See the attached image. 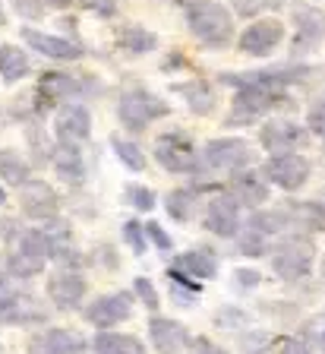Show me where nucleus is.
<instances>
[{
    "label": "nucleus",
    "mask_w": 325,
    "mask_h": 354,
    "mask_svg": "<svg viewBox=\"0 0 325 354\" xmlns=\"http://www.w3.org/2000/svg\"><path fill=\"white\" fill-rule=\"evenodd\" d=\"M98 80H92V76H73V73H57V70H51V73H41L38 76V88L35 95L45 98L48 104H70V98H86V92H98Z\"/></svg>",
    "instance_id": "nucleus-8"
},
{
    "label": "nucleus",
    "mask_w": 325,
    "mask_h": 354,
    "mask_svg": "<svg viewBox=\"0 0 325 354\" xmlns=\"http://www.w3.org/2000/svg\"><path fill=\"white\" fill-rule=\"evenodd\" d=\"M148 339H152L158 354H184L186 348H193V342H196L184 323L168 319V317L148 319Z\"/></svg>",
    "instance_id": "nucleus-16"
},
{
    "label": "nucleus",
    "mask_w": 325,
    "mask_h": 354,
    "mask_svg": "<svg viewBox=\"0 0 325 354\" xmlns=\"http://www.w3.org/2000/svg\"><path fill=\"white\" fill-rule=\"evenodd\" d=\"M174 3H180V7L190 13V10H199V7H206V3H212V0H174Z\"/></svg>",
    "instance_id": "nucleus-47"
},
{
    "label": "nucleus",
    "mask_w": 325,
    "mask_h": 354,
    "mask_svg": "<svg viewBox=\"0 0 325 354\" xmlns=\"http://www.w3.org/2000/svg\"><path fill=\"white\" fill-rule=\"evenodd\" d=\"M155 158L164 171L170 174H193L199 168V152L193 146V140L180 130H168L155 140Z\"/></svg>",
    "instance_id": "nucleus-6"
},
{
    "label": "nucleus",
    "mask_w": 325,
    "mask_h": 354,
    "mask_svg": "<svg viewBox=\"0 0 325 354\" xmlns=\"http://www.w3.org/2000/svg\"><path fill=\"white\" fill-rule=\"evenodd\" d=\"M202 162L208 171H221V174H240L253 162V149L246 140L221 136V140H208L202 149Z\"/></svg>",
    "instance_id": "nucleus-7"
},
{
    "label": "nucleus",
    "mask_w": 325,
    "mask_h": 354,
    "mask_svg": "<svg viewBox=\"0 0 325 354\" xmlns=\"http://www.w3.org/2000/svg\"><path fill=\"white\" fill-rule=\"evenodd\" d=\"M215 326H221V329H240V326H246V313L237 307H221L215 313Z\"/></svg>",
    "instance_id": "nucleus-39"
},
{
    "label": "nucleus",
    "mask_w": 325,
    "mask_h": 354,
    "mask_svg": "<svg viewBox=\"0 0 325 354\" xmlns=\"http://www.w3.org/2000/svg\"><path fill=\"white\" fill-rule=\"evenodd\" d=\"M19 209L29 221H57L60 215V196L45 180H29L19 190Z\"/></svg>",
    "instance_id": "nucleus-12"
},
{
    "label": "nucleus",
    "mask_w": 325,
    "mask_h": 354,
    "mask_svg": "<svg viewBox=\"0 0 325 354\" xmlns=\"http://www.w3.org/2000/svg\"><path fill=\"white\" fill-rule=\"evenodd\" d=\"M45 234H48V243H51V259H57L63 266L79 263V250H76L73 231L67 228V221H51V228Z\"/></svg>",
    "instance_id": "nucleus-28"
},
{
    "label": "nucleus",
    "mask_w": 325,
    "mask_h": 354,
    "mask_svg": "<svg viewBox=\"0 0 325 354\" xmlns=\"http://www.w3.org/2000/svg\"><path fill=\"white\" fill-rule=\"evenodd\" d=\"M45 7H54V10H70L73 7V0H41Z\"/></svg>",
    "instance_id": "nucleus-48"
},
{
    "label": "nucleus",
    "mask_w": 325,
    "mask_h": 354,
    "mask_svg": "<svg viewBox=\"0 0 325 354\" xmlns=\"http://www.w3.org/2000/svg\"><path fill=\"white\" fill-rule=\"evenodd\" d=\"M26 136H29V146H32V162L35 165H45L48 158H54V149L57 146H51L48 142V136H45V130L38 124H29V130H26Z\"/></svg>",
    "instance_id": "nucleus-35"
},
{
    "label": "nucleus",
    "mask_w": 325,
    "mask_h": 354,
    "mask_svg": "<svg viewBox=\"0 0 325 354\" xmlns=\"http://www.w3.org/2000/svg\"><path fill=\"white\" fill-rule=\"evenodd\" d=\"M51 259V243L41 228H23L3 250V269L13 279H32Z\"/></svg>",
    "instance_id": "nucleus-1"
},
{
    "label": "nucleus",
    "mask_w": 325,
    "mask_h": 354,
    "mask_svg": "<svg viewBox=\"0 0 325 354\" xmlns=\"http://www.w3.org/2000/svg\"><path fill=\"white\" fill-rule=\"evenodd\" d=\"M174 92L184 95V102L190 104L193 114H199V118H212L215 108H218V95H215V88L208 86L206 80H190V82H177Z\"/></svg>",
    "instance_id": "nucleus-24"
},
{
    "label": "nucleus",
    "mask_w": 325,
    "mask_h": 354,
    "mask_svg": "<svg viewBox=\"0 0 325 354\" xmlns=\"http://www.w3.org/2000/svg\"><path fill=\"white\" fill-rule=\"evenodd\" d=\"M319 104H325V92H322V95H319Z\"/></svg>",
    "instance_id": "nucleus-51"
},
{
    "label": "nucleus",
    "mask_w": 325,
    "mask_h": 354,
    "mask_svg": "<svg viewBox=\"0 0 325 354\" xmlns=\"http://www.w3.org/2000/svg\"><path fill=\"white\" fill-rule=\"evenodd\" d=\"M230 7H234L237 16H244V19H259L262 13L281 10L284 0H230Z\"/></svg>",
    "instance_id": "nucleus-34"
},
{
    "label": "nucleus",
    "mask_w": 325,
    "mask_h": 354,
    "mask_svg": "<svg viewBox=\"0 0 325 354\" xmlns=\"http://www.w3.org/2000/svg\"><path fill=\"white\" fill-rule=\"evenodd\" d=\"M54 136L57 142H73V146H82L89 142L92 136V114L86 104H60L57 114H54Z\"/></svg>",
    "instance_id": "nucleus-14"
},
{
    "label": "nucleus",
    "mask_w": 325,
    "mask_h": 354,
    "mask_svg": "<svg viewBox=\"0 0 325 354\" xmlns=\"http://www.w3.org/2000/svg\"><path fill=\"white\" fill-rule=\"evenodd\" d=\"M32 73V64H29V54L19 48V44H10L3 41L0 44V80L13 86V82L26 80Z\"/></svg>",
    "instance_id": "nucleus-25"
},
{
    "label": "nucleus",
    "mask_w": 325,
    "mask_h": 354,
    "mask_svg": "<svg viewBox=\"0 0 325 354\" xmlns=\"http://www.w3.org/2000/svg\"><path fill=\"white\" fill-rule=\"evenodd\" d=\"M79 3L86 10H92L95 16H101V19H114L120 7V0H79Z\"/></svg>",
    "instance_id": "nucleus-40"
},
{
    "label": "nucleus",
    "mask_w": 325,
    "mask_h": 354,
    "mask_svg": "<svg viewBox=\"0 0 325 354\" xmlns=\"http://www.w3.org/2000/svg\"><path fill=\"white\" fill-rule=\"evenodd\" d=\"M268 342H272V335L268 332H250V335H244V351L246 354H262L268 348Z\"/></svg>",
    "instance_id": "nucleus-43"
},
{
    "label": "nucleus",
    "mask_w": 325,
    "mask_h": 354,
    "mask_svg": "<svg viewBox=\"0 0 325 354\" xmlns=\"http://www.w3.org/2000/svg\"><path fill=\"white\" fill-rule=\"evenodd\" d=\"M117 48L126 54H148L158 48V35L155 32H148L146 26H139V22H126V26H120L117 29Z\"/></svg>",
    "instance_id": "nucleus-26"
},
{
    "label": "nucleus",
    "mask_w": 325,
    "mask_h": 354,
    "mask_svg": "<svg viewBox=\"0 0 325 354\" xmlns=\"http://www.w3.org/2000/svg\"><path fill=\"white\" fill-rule=\"evenodd\" d=\"M29 174H32V168L23 155L13 152V149H0V180H7L10 187L23 190L29 184Z\"/></svg>",
    "instance_id": "nucleus-30"
},
{
    "label": "nucleus",
    "mask_w": 325,
    "mask_h": 354,
    "mask_svg": "<svg viewBox=\"0 0 325 354\" xmlns=\"http://www.w3.org/2000/svg\"><path fill=\"white\" fill-rule=\"evenodd\" d=\"M310 171H313L310 158H303L300 152H288V155H272L266 162V168H262V174H266L268 184L294 193L310 180Z\"/></svg>",
    "instance_id": "nucleus-9"
},
{
    "label": "nucleus",
    "mask_w": 325,
    "mask_h": 354,
    "mask_svg": "<svg viewBox=\"0 0 325 354\" xmlns=\"http://www.w3.org/2000/svg\"><path fill=\"white\" fill-rule=\"evenodd\" d=\"M146 225H142V221H126L124 225V241L130 243V247H133V253L136 257H142V253H146Z\"/></svg>",
    "instance_id": "nucleus-37"
},
{
    "label": "nucleus",
    "mask_w": 325,
    "mask_h": 354,
    "mask_svg": "<svg viewBox=\"0 0 325 354\" xmlns=\"http://www.w3.org/2000/svg\"><path fill=\"white\" fill-rule=\"evenodd\" d=\"M86 345H89V342L82 339L79 332L51 326V329L38 332V335L29 339V354H82Z\"/></svg>",
    "instance_id": "nucleus-20"
},
{
    "label": "nucleus",
    "mask_w": 325,
    "mask_h": 354,
    "mask_svg": "<svg viewBox=\"0 0 325 354\" xmlns=\"http://www.w3.org/2000/svg\"><path fill=\"white\" fill-rule=\"evenodd\" d=\"M48 307L35 295L10 291L7 297H0V326H38L48 323Z\"/></svg>",
    "instance_id": "nucleus-11"
},
{
    "label": "nucleus",
    "mask_w": 325,
    "mask_h": 354,
    "mask_svg": "<svg viewBox=\"0 0 325 354\" xmlns=\"http://www.w3.org/2000/svg\"><path fill=\"white\" fill-rule=\"evenodd\" d=\"M51 165H54V171L67 180V184H82V180H86V158H82V146H73V142H57Z\"/></svg>",
    "instance_id": "nucleus-23"
},
{
    "label": "nucleus",
    "mask_w": 325,
    "mask_h": 354,
    "mask_svg": "<svg viewBox=\"0 0 325 354\" xmlns=\"http://www.w3.org/2000/svg\"><path fill=\"white\" fill-rule=\"evenodd\" d=\"M202 225L218 237H237L240 234V203L234 196H224V193L212 196L206 215H202Z\"/></svg>",
    "instance_id": "nucleus-17"
},
{
    "label": "nucleus",
    "mask_w": 325,
    "mask_h": 354,
    "mask_svg": "<svg viewBox=\"0 0 325 354\" xmlns=\"http://www.w3.org/2000/svg\"><path fill=\"white\" fill-rule=\"evenodd\" d=\"M284 41V22L281 19H259L253 26H246L237 38V48L250 57H268L275 54V48Z\"/></svg>",
    "instance_id": "nucleus-13"
},
{
    "label": "nucleus",
    "mask_w": 325,
    "mask_h": 354,
    "mask_svg": "<svg viewBox=\"0 0 325 354\" xmlns=\"http://www.w3.org/2000/svg\"><path fill=\"white\" fill-rule=\"evenodd\" d=\"M23 41L29 44V48H35L38 54H45V57L60 60V64H73V60H82V54H86V48H82L79 41L48 35V32L32 29V26H23Z\"/></svg>",
    "instance_id": "nucleus-18"
},
{
    "label": "nucleus",
    "mask_w": 325,
    "mask_h": 354,
    "mask_svg": "<svg viewBox=\"0 0 325 354\" xmlns=\"http://www.w3.org/2000/svg\"><path fill=\"white\" fill-rule=\"evenodd\" d=\"M174 269H180L184 275H190L193 281H206L218 275V257H215L208 247H196V250H186L174 259Z\"/></svg>",
    "instance_id": "nucleus-22"
},
{
    "label": "nucleus",
    "mask_w": 325,
    "mask_h": 354,
    "mask_svg": "<svg viewBox=\"0 0 325 354\" xmlns=\"http://www.w3.org/2000/svg\"><path fill=\"white\" fill-rule=\"evenodd\" d=\"M133 317V295L130 291H114V295H101L86 307V319L98 326V332H111L114 326L126 323Z\"/></svg>",
    "instance_id": "nucleus-10"
},
{
    "label": "nucleus",
    "mask_w": 325,
    "mask_h": 354,
    "mask_svg": "<svg viewBox=\"0 0 325 354\" xmlns=\"http://www.w3.org/2000/svg\"><path fill=\"white\" fill-rule=\"evenodd\" d=\"M230 196L240 203V206L259 209L268 203V180L266 174L259 171H240V174H230Z\"/></svg>",
    "instance_id": "nucleus-21"
},
{
    "label": "nucleus",
    "mask_w": 325,
    "mask_h": 354,
    "mask_svg": "<svg viewBox=\"0 0 325 354\" xmlns=\"http://www.w3.org/2000/svg\"><path fill=\"white\" fill-rule=\"evenodd\" d=\"M124 196H126V203L133 209H139V212H152L155 209V203H158V196L148 187H142V184H126L124 187Z\"/></svg>",
    "instance_id": "nucleus-36"
},
{
    "label": "nucleus",
    "mask_w": 325,
    "mask_h": 354,
    "mask_svg": "<svg viewBox=\"0 0 325 354\" xmlns=\"http://www.w3.org/2000/svg\"><path fill=\"white\" fill-rule=\"evenodd\" d=\"M196 203H199V193L196 190H170L164 199V209L174 221H190L196 212Z\"/></svg>",
    "instance_id": "nucleus-31"
},
{
    "label": "nucleus",
    "mask_w": 325,
    "mask_h": 354,
    "mask_svg": "<svg viewBox=\"0 0 325 354\" xmlns=\"http://www.w3.org/2000/svg\"><path fill=\"white\" fill-rule=\"evenodd\" d=\"M234 281H237V288L250 291V288L259 285V272H256V269H237V272H234Z\"/></svg>",
    "instance_id": "nucleus-44"
},
{
    "label": "nucleus",
    "mask_w": 325,
    "mask_h": 354,
    "mask_svg": "<svg viewBox=\"0 0 325 354\" xmlns=\"http://www.w3.org/2000/svg\"><path fill=\"white\" fill-rule=\"evenodd\" d=\"M313 259H316V247L310 237H284L272 253V269L284 281H300L313 272Z\"/></svg>",
    "instance_id": "nucleus-5"
},
{
    "label": "nucleus",
    "mask_w": 325,
    "mask_h": 354,
    "mask_svg": "<svg viewBox=\"0 0 325 354\" xmlns=\"http://www.w3.org/2000/svg\"><path fill=\"white\" fill-rule=\"evenodd\" d=\"M186 26L196 38H199L206 48H215V51H224L234 44V16H230L228 7L221 3H206L199 10H190L186 13Z\"/></svg>",
    "instance_id": "nucleus-2"
},
{
    "label": "nucleus",
    "mask_w": 325,
    "mask_h": 354,
    "mask_svg": "<svg viewBox=\"0 0 325 354\" xmlns=\"http://www.w3.org/2000/svg\"><path fill=\"white\" fill-rule=\"evenodd\" d=\"M133 295L139 297V301L146 304V307L152 310V313H155V310H158V304H161V301H158V288L152 285V281H148L146 275H139V279L133 281Z\"/></svg>",
    "instance_id": "nucleus-38"
},
{
    "label": "nucleus",
    "mask_w": 325,
    "mask_h": 354,
    "mask_svg": "<svg viewBox=\"0 0 325 354\" xmlns=\"http://www.w3.org/2000/svg\"><path fill=\"white\" fill-rule=\"evenodd\" d=\"M111 146H114V155L120 158V165L130 171H146V155H142V149L136 146L133 140H126V136H111Z\"/></svg>",
    "instance_id": "nucleus-32"
},
{
    "label": "nucleus",
    "mask_w": 325,
    "mask_h": 354,
    "mask_svg": "<svg viewBox=\"0 0 325 354\" xmlns=\"http://www.w3.org/2000/svg\"><path fill=\"white\" fill-rule=\"evenodd\" d=\"M0 127H3V118H0Z\"/></svg>",
    "instance_id": "nucleus-52"
},
{
    "label": "nucleus",
    "mask_w": 325,
    "mask_h": 354,
    "mask_svg": "<svg viewBox=\"0 0 325 354\" xmlns=\"http://www.w3.org/2000/svg\"><path fill=\"white\" fill-rule=\"evenodd\" d=\"M278 351H281V354H313L310 345H306L303 339H284V342L278 345Z\"/></svg>",
    "instance_id": "nucleus-45"
},
{
    "label": "nucleus",
    "mask_w": 325,
    "mask_h": 354,
    "mask_svg": "<svg viewBox=\"0 0 325 354\" xmlns=\"http://www.w3.org/2000/svg\"><path fill=\"white\" fill-rule=\"evenodd\" d=\"M3 203H7V190H3V187H0V206H3Z\"/></svg>",
    "instance_id": "nucleus-49"
},
{
    "label": "nucleus",
    "mask_w": 325,
    "mask_h": 354,
    "mask_svg": "<svg viewBox=\"0 0 325 354\" xmlns=\"http://www.w3.org/2000/svg\"><path fill=\"white\" fill-rule=\"evenodd\" d=\"M193 354H228L224 348H218V345H212L208 339H196L193 342Z\"/></svg>",
    "instance_id": "nucleus-46"
},
{
    "label": "nucleus",
    "mask_w": 325,
    "mask_h": 354,
    "mask_svg": "<svg viewBox=\"0 0 325 354\" xmlns=\"http://www.w3.org/2000/svg\"><path fill=\"white\" fill-rule=\"evenodd\" d=\"M237 253H244V257H266L268 253V237L262 234V231H256V228H250L246 225L240 234H237Z\"/></svg>",
    "instance_id": "nucleus-33"
},
{
    "label": "nucleus",
    "mask_w": 325,
    "mask_h": 354,
    "mask_svg": "<svg viewBox=\"0 0 325 354\" xmlns=\"http://www.w3.org/2000/svg\"><path fill=\"white\" fill-rule=\"evenodd\" d=\"M86 291H89V285L76 269H60L48 279V297L57 310H76L86 297Z\"/></svg>",
    "instance_id": "nucleus-19"
},
{
    "label": "nucleus",
    "mask_w": 325,
    "mask_h": 354,
    "mask_svg": "<svg viewBox=\"0 0 325 354\" xmlns=\"http://www.w3.org/2000/svg\"><path fill=\"white\" fill-rule=\"evenodd\" d=\"M170 114V104L164 102V98H158L155 92H148V88L142 86H133V88H126L124 95H120L117 102V118L120 124L126 127V130H146L152 120L158 118H168Z\"/></svg>",
    "instance_id": "nucleus-4"
},
{
    "label": "nucleus",
    "mask_w": 325,
    "mask_h": 354,
    "mask_svg": "<svg viewBox=\"0 0 325 354\" xmlns=\"http://www.w3.org/2000/svg\"><path fill=\"white\" fill-rule=\"evenodd\" d=\"M288 102V92L278 88H262V86H240L234 92V104L228 114V127H250L259 118H266L268 111L281 108Z\"/></svg>",
    "instance_id": "nucleus-3"
},
{
    "label": "nucleus",
    "mask_w": 325,
    "mask_h": 354,
    "mask_svg": "<svg viewBox=\"0 0 325 354\" xmlns=\"http://www.w3.org/2000/svg\"><path fill=\"white\" fill-rule=\"evenodd\" d=\"M3 19H7V16H3V7H0V26H3Z\"/></svg>",
    "instance_id": "nucleus-50"
},
{
    "label": "nucleus",
    "mask_w": 325,
    "mask_h": 354,
    "mask_svg": "<svg viewBox=\"0 0 325 354\" xmlns=\"http://www.w3.org/2000/svg\"><path fill=\"white\" fill-rule=\"evenodd\" d=\"M92 351L95 354H146V345H142L136 335H126V332H98L92 339Z\"/></svg>",
    "instance_id": "nucleus-29"
},
{
    "label": "nucleus",
    "mask_w": 325,
    "mask_h": 354,
    "mask_svg": "<svg viewBox=\"0 0 325 354\" xmlns=\"http://www.w3.org/2000/svg\"><path fill=\"white\" fill-rule=\"evenodd\" d=\"M10 3H13V10L23 16V19H38V16L45 13V3H41V0H10Z\"/></svg>",
    "instance_id": "nucleus-42"
},
{
    "label": "nucleus",
    "mask_w": 325,
    "mask_h": 354,
    "mask_svg": "<svg viewBox=\"0 0 325 354\" xmlns=\"http://www.w3.org/2000/svg\"><path fill=\"white\" fill-rule=\"evenodd\" d=\"M306 140H310V130L294 124V120H268L259 130V142L268 155H288L294 149H300Z\"/></svg>",
    "instance_id": "nucleus-15"
},
{
    "label": "nucleus",
    "mask_w": 325,
    "mask_h": 354,
    "mask_svg": "<svg viewBox=\"0 0 325 354\" xmlns=\"http://www.w3.org/2000/svg\"><path fill=\"white\" fill-rule=\"evenodd\" d=\"M146 234H148V241L155 243V247H158L161 253H168L170 247H174V241H170L168 231H164L161 225H158V221H146Z\"/></svg>",
    "instance_id": "nucleus-41"
},
{
    "label": "nucleus",
    "mask_w": 325,
    "mask_h": 354,
    "mask_svg": "<svg viewBox=\"0 0 325 354\" xmlns=\"http://www.w3.org/2000/svg\"><path fill=\"white\" fill-rule=\"evenodd\" d=\"M294 22H297V48L316 44L325 38V13L310 7H294Z\"/></svg>",
    "instance_id": "nucleus-27"
}]
</instances>
